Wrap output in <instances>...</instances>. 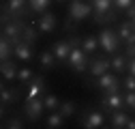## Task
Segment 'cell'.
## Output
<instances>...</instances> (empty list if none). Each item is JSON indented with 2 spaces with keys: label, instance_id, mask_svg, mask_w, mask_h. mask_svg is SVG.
Masks as SVG:
<instances>
[{
  "label": "cell",
  "instance_id": "2e32d148",
  "mask_svg": "<svg viewBox=\"0 0 135 129\" xmlns=\"http://www.w3.org/2000/svg\"><path fill=\"white\" fill-rule=\"evenodd\" d=\"M15 58H20L22 62H30L32 58H35V50H32V45L26 43L24 39L15 43Z\"/></svg>",
  "mask_w": 135,
  "mask_h": 129
},
{
  "label": "cell",
  "instance_id": "5bb4252c",
  "mask_svg": "<svg viewBox=\"0 0 135 129\" xmlns=\"http://www.w3.org/2000/svg\"><path fill=\"white\" fill-rule=\"evenodd\" d=\"M71 47L73 45H71L69 39H60V41H56L52 45V52L58 58V62H66V58H69V54H71Z\"/></svg>",
  "mask_w": 135,
  "mask_h": 129
},
{
  "label": "cell",
  "instance_id": "d4e9b609",
  "mask_svg": "<svg viewBox=\"0 0 135 129\" xmlns=\"http://www.w3.org/2000/svg\"><path fill=\"white\" fill-rule=\"evenodd\" d=\"M64 116L60 114V112L58 110H54V112H49V114H47V121H45V127L47 129H58V127H62L64 125Z\"/></svg>",
  "mask_w": 135,
  "mask_h": 129
},
{
  "label": "cell",
  "instance_id": "ffe728a7",
  "mask_svg": "<svg viewBox=\"0 0 135 129\" xmlns=\"http://www.w3.org/2000/svg\"><path fill=\"white\" fill-rule=\"evenodd\" d=\"M99 47H101V41H99V37H94V35H86V37L81 39V50L86 52L88 56H92Z\"/></svg>",
  "mask_w": 135,
  "mask_h": 129
},
{
  "label": "cell",
  "instance_id": "30bf717a",
  "mask_svg": "<svg viewBox=\"0 0 135 129\" xmlns=\"http://www.w3.org/2000/svg\"><path fill=\"white\" fill-rule=\"evenodd\" d=\"M112 69V58H105V56H101V58H90V64H88V73L92 77H99V75H103Z\"/></svg>",
  "mask_w": 135,
  "mask_h": 129
},
{
  "label": "cell",
  "instance_id": "603a6c76",
  "mask_svg": "<svg viewBox=\"0 0 135 129\" xmlns=\"http://www.w3.org/2000/svg\"><path fill=\"white\" fill-rule=\"evenodd\" d=\"M11 56H15V45L11 43V39H7L2 35V39H0V58L2 60H9Z\"/></svg>",
  "mask_w": 135,
  "mask_h": 129
},
{
  "label": "cell",
  "instance_id": "4316f807",
  "mask_svg": "<svg viewBox=\"0 0 135 129\" xmlns=\"http://www.w3.org/2000/svg\"><path fill=\"white\" fill-rule=\"evenodd\" d=\"M58 112H60L64 118H69V116H73V114H75V103H73V101H60Z\"/></svg>",
  "mask_w": 135,
  "mask_h": 129
},
{
  "label": "cell",
  "instance_id": "d590c367",
  "mask_svg": "<svg viewBox=\"0 0 135 129\" xmlns=\"http://www.w3.org/2000/svg\"><path fill=\"white\" fill-rule=\"evenodd\" d=\"M127 129H135V118H129V123H127Z\"/></svg>",
  "mask_w": 135,
  "mask_h": 129
},
{
  "label": "cell",
  "instance_id": "484cf974",
  "mask_svg": "<svg viewBox=\"0 0 135 129\" xmlns=\"http://www.w3.org/2000/svg\"><path fill=\"white\" fill-rule=\"evenodd\" d=\"M49 2L52 0H28V4H30V13H45L47 11V7H49Z\"/></svg>",
  "mask_w": 135,
  "mask_h": 129
},
{
  "label": "cell",
  "instance_id": "7c38bea8",
  "mask_svg": "<svg viewBox=\"0 0 135 129\" xmlns=\"http://www.w3.org/2000/svg\"><path fill=\"white\" fill-rule=\"evenodd\" d=\"M103 112H99V110H88L86 112V116H84L79 121V125L84 129H99V127H103Z\"/></svg>",
  "mask_w": 135,
  "mask_h": 129
},
{
  "label": "cell",
  "instance_id": "8fae6325",
  "mask_svg": "<svg viewBox=\"0 0 135 129\" xmlns=\"http://www.w3.org/2000/svg\"><path fill=\"white\" fill-rule=\"evenodd\" d=\"M47 90V84H45V80L41 75L35 73V77L28 82V88H26V99H37V97H41L43 93Z\"/></svg>",
  "mask_w": 135,
  "mask_h": 129
},
{
  "label": "cell",
  "instance_id": "8992f818",
  "mask_svg": "<svg viewBox=\"0 0 135 129\" xmlns=\"http://www.w3.org/2000/svg\"><path fill=\"white\" fill-rule=\"evenodd\" d=\"M28 11H30L28 0H7L4 9H2V22L11 20V17H24Z\"/></svg>",
  "mask_w": 135,
  "mask_h": 129
},
{
  "label": "cell",
  "instance_id": "ba28073f",
  "mask_svg": "<svg viewBox=\"0 0 135 129\" xmlns=\"http://www.w3.org/2000/svg\"><path fill=\"white\" fill-rule=\"evenodd\" d=\"M43 110H45V103H43L41 97H37V99H26V103H24V116L35 123V121L41 118Z\"/></svg>",
  "mask_w": 135,
  "mask_h": 129
},
{
  "label": "cell",
  "instance_id": "f546056e",
  "mask_svg": "<svg viewBox=\"0 0 135 129\" xmlns=\"http://www.w3.org/2000/svg\"><path fill=\"white\" fill-rule=\"evenodd\" d=\"M4 127H7V129H22V127H24V121L17 118V116H11L9 121H4Z\"/></svg>",
  "mask_w": 135,
  "mask_h": 129
},
{
  "label": "cell",
  "instance_id": "44dd1931",
  "mask_svg": "<svg viewBox=\"0 0 135 129\" xmlns=\"http://www.w3.org/2000/svg\"><path fill=\"white\" fill-rule=\"evenodd\" d=\"M39 26H37V22H30V24H26V28H24V41L26 43H30V45H35L37 41H39Z\"/></svg>",
  "mask_w": 135,
  "mask_h": 129
},
{
  "label": "cell",
  "instance_id": "52a82bcc",
  "mask_svg": "<svg viewBox=\"0 0 135 129\" xmlns=\"http://www.w3.org/2000/svg\"><path fill=\"white\" fill-rule=\"evenodd\" d=\"M99 41H101V47H103L107 54H116V52H118V47H120V37H118V32L112 30V28L101 30Z\"/></svg>",
  "mask_w": 135,
  "mask_h": 129
},
{
  "label": "cell",
  "instance_id": "5b68a950",
  "mask_svg": "<svg viewBox=\"0 0 135 129\" xmlns=\"http://www.w3.org/2000/svg\"><path fill=\"white\" fill-rule=\"evenodd\" d=\"M24 28H26V24L22 22V17H11V20L2 22V35H4L7 39H11V43L15 45L17 41H22Z\"/></svg>",
  "mask_w": 135,
  "mask_h": 129
},
{
  "label": "cell",
  "instance_id": "277c9868",
  "mask_svg": "<svg viewBox=\"0 0 135 129\" xmlns=\"http://www.w3.org/2000/svg\"><path fill=\"white\" fill-rule=\"evenodd\" d=\"M92 2H88V0H71V4H69V20L73 24L81 22V20H86L92 15Z\"/></svg>",
  "mask_w": 135,
  "mask_h": 129
},
{
  "label": "cell",
  "instance_id": "e575fe53",
  "mask_svg": "<svg viewBox=\"0 0 135 129\" xmlns=\"http://www.w3.org/2000/svg\"><path fill=\"white\" fill-rule=\"evenodd\" d=\"M127 15H129V20H133V24H135V2L127 9Z\"/></svg>",
  "mask_w": 135,
  "mask_h": 129
},
{
  "label": "cell",
  "instance_id": "d6986e66",
  "mask_svg": "<svg viewBox=\"0 0 135 129\" xmlns=\"http://www.w3.org/2000/svg\"><path fill=\"white\" fill-rule=\"evenodd\" d=\"M39 62H41V69H45V71H52L58 67V58L54 56L52 50H43L39 54Z\"/></svg>",
  "mask_w": 135,
  "mask_h": 129
},
{
  "label": "cell",
  "instance_id": "4fadbf2b",
  "mask_svg": "<svg viewBox=\"0 0 135 129\" xmlns=\"http://www.w3.org/2000/svg\"><path fill=\"white\" fill-rule=\"evenodd\" d=\"M37 26H39V32H41V35H47V32H54V30H56L58 20H56V15H54V13L45 11L41 17L37 20Z\"/></svg>",
  "mask_w": 135,
  "mask_h": 129
},
{
  "label": "cell",
  "instance_id": "7a4b0ae2",
  "mask_svg": "<svg viewBox=\"0 0 135 129\" xmlns=\"http://www.w3.org/2000/svg\"><path fill=\"white\" fill-rule=\"evenodd\" d=\"M92 2V15H94V22L97 24H107L109 20H114L116 15V7H114V0H90Z\"/></svg>",
  "mask_w": 135,
  "mask_h": 129
},
{
  "label": "cell",
  "instance_id": "836d02e7",
  "mask_svg": "<svg viewBox=\"0 0 135 129\" xmlns=\"http://www.w3.org/2000/svg\"><path fill=\"white\" fill-rule=\"evenodd\" d=\"M127 73L135 75V56H129V64H127Z\"/></svg>",
  "mask_w": 135,
  "mask_h": 129
},
{
  "label": "cell",
  "instance_id": "f1b7e54d",
  "mask_svg": "<svg viewBox=\"0 0 135 129\" xmlns=\"http://www.w3.org/2000/svg\"><path fill=\"white\" fill-rule=\"evenodd\" d=\"M32 77H35V71H32L30 67H22L20 73H17V82H20V84H28Z\"/></svg>",
  "mask_w": 135,
  "mask_h": 129
},
{
  "label": "cell",
  "instance_id": "e0dca14e",
  "mask_svg": "<svg viewBox=\"0 0 135 129\" xmlns=\"http://www.w3.org/2000/svg\"><path fill=\"white\" fill-rule=\"evenodd\" d=\"M20 95H22V88H7L4 84L0 86V97H2V110L9 108L11 103H15L20 99Z\"/></svg>",
  "mask_w": 135,
  "mask_h": 129
},
{
  "label": "cell",
  "instance_id": "6da1fadb",
  "mask_svg": "<svg viewBox=\"0 0 135 129\" xmlns=\"http://www.w3.org/2000/svg\"><path fill=\"white\" fill-rule=\"evenodd\" d=\"M71 54L66 58V67H69L73 73H84L88 71V64H90V56L81 50V39L79 37H71Z\"/></svg>",
  "mask_w": 135,
  "mask_h": 129
},
{
  "label": "cell",
  "instance_id": "9c48e42d",
  "mask_svg": "<svg viewBox=\"0 0 135 129\" xmlns=\"http://www.w3.org/2000/svg\"><path fill=\"white\" fill-rule=\"evenodd\" d=\"M101 105H103L105 112L120 110V108H124V95L120 90H118V93H103V97H101Z\"/></svg>",
  "mask_w": 135,
  "mask_h": 129
},
{
  "label": "cell",
  "instance_id": "7402d4cb",
  "mask_svg": "<svg viewBox=\"0 0 135 129\" xmlns=\"http://www.w3.org/2000/svg\"><path fill=\"white\" fill-rule=\"evenodd\" d=\"M127 123H129V114L122 108L112 112V127L114 129H122V127H127Z\"/></svg>",
  "mask_w": 135,
  "mask_h": 129
},
{
  "label": "cell",
  "instance_id": "9a60e30c",
  "mask_svg": "<svg viewBox=\"0 0 135 129\" xmlns=\"http://www.w3.org/2000/svg\"><path fill=\"white\" fill-rule=\"evenodd\" d=\"M116 32H118V37H120L122 43H127V45L135 43V24H133V20L131 22H122Z\"/></svg>",
  "mask_w": 135,
  "mask_h": 129
},
{
  "label": "cell",
  "instance_id": "3957f363",
  "mask_svg": "<svg viewBox=\"0 0 135 129\" xmlns=\"http://www.w3.org/2000/svg\"><path fill=\"white\" fill-rule=\"evenodd\" d=\"M120 77H118V73L114 71V73H103V75H99V77H94V82H92V86L97 88V90H101V93H118L120 90Z\"/></svg>",
  "mask_w": 135,
  "mask_h": 129
},
{
  "label": "cell",
  "instance_id": "8d00e7d4",
  "mask_svg": "<svg viewBox=\"0 0 135 129\" xmlns=\"http://www.w3.org/2000/svg\"><path fill=\"white\" fill-rule=\"evenodd\" d=\"M54 2H62V0H54Z\"/></svg>",
  "mask_w": 135,
  "mask_h": 129
},
{
  "label": "cell",
  "instance_id": "ac0fdd59",
  "mask_svg": "<svg viewBox=\"0 0 135 129\" xmlns=\"http://www.w3.org/2000/svg\"><path fill=\"white\" fill-rule=\"evenodd\" d=\"M0 71H2V80H4V82H13V80H17V73H20V69H17V64H15L13 58L2 60Z\"/></svg>",
  "mask_w": 135,
  "mask_h": 129
},
{
  "label": "cell",
  "instance_id": "83f0119b",
  "mask_svg": "<svg viewBox=\"0 0 135 129\" xmlns=\"http://www.w3.org/2000/svg\"><path fill=\"white\" fill-rule=\"evenodd\" d=\"M43 103H45V110H47V112H54V110H58L60 99H58L56 95H45V97H43Z\"/></svg>",
  "mask_w": 135,
  "mask_h": 129
},
{
  "label": "cell",
  "instance_id": "1f68e13d",
  "mask_svg": "<svg viewBox=\"0 0 135 129\" xmlns=\"http://www.w3.org/2000/svg\"><path fill=\"white\" fill-rule=\"evenodd\" d=\"M122 86H124V90H135V75L127 73V77L122 80Z\"/></svg>",
  "mask_w": 135,
  "mask_h": 129
},
{
  "label": "cell",
  "instance_id": "d6a6232c",
  "mask_svg": "<svg viewBox=\"0 0 135 129\" xmlns=\"http://www.w3.org/2000/svg\"><path fill=\"white\" fill-rule=\"evenodd\" d=\"M133 2H135V0H114V7H116V9H120V11H127Z\"/></svg>",
  "mask_w": 135,
  "mask_h": 129
},
{
  "label": "cell",
  "instance_id": "4dcf8cb0",
  "mask_svg": "<svg viewBox=\"0 0 135 129\" xmlns=\"http://www.w3.org/2000/svg\"><path fill=\"white\" fill-rule=\"evenodd\" d=\"M124 108H131L135 112V90H127V95H124Z\"/></svg>",
  "mask_w": 135,
  "mask_h": 129
},
{
  "label": "cell",
  "instance_id": "cb8c5ba5",
  "mask_svg": "<svg viewBox=\"0 0 135 129\" xmlns=\"http://www.w3.org/2000/svg\"><path fill=\"white\" fill-rule=\"evenodd\" d=\"M127 64H129V56L116 52V56L112 58V71H116V73H124V71H127Z\"/></svg>",
  "mask_w": 135,
  "mask_h": 129
}]
</instances>
